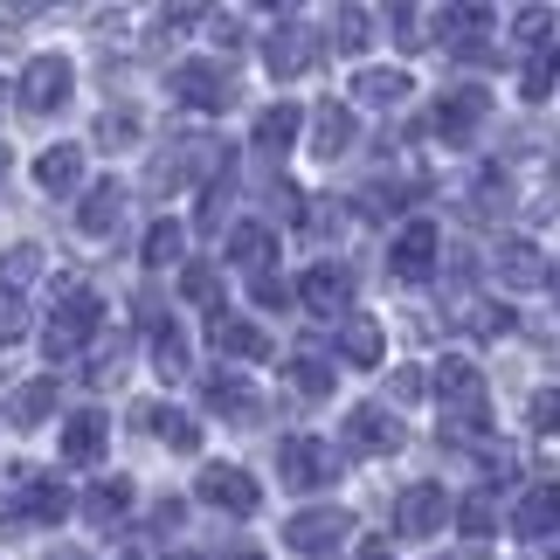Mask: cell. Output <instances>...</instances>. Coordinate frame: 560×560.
Returning a JSON list of instances; mask_svg holds the SVG:
<instances>
[{
    "label": "cell",
    "instance_id": "16",
    "mask_svg": "<svg viewBox=\"0 0 560 560\" xmlns=\"http://www.w3.org/2000/svg\"><path fill=\"white\" fill-rule=\"evenodd\" d=\"M381 353H387V332H381V318H368V312H347V326H339V360H347V368H381Z\"/></svg>",
    "mask_w": 560,
    "mask_h": 560
},
{
    "label": "cell",
    "instance_id": "45",
    "mask_svg": "<svg viewBox=\"0 0 560 560\" xmlns=\"http://www.w3.org/2000/svg\"><path fill=\"white\" fill-rule=\"evenodd\" d=\"M249 291L264 298V305H284V298H291V284H284V277H277V270H264V277H249Z\"/></svg>",
    "mask_w": 560,
    "mask_h": 560
},
{
    "label": "cell",
    "instance_id": "19",
    "mask_svg": "<svg viewBox=\"0 0 560 560\" xmlns=\"http://www.w3.org/2000/svg\"><path fill=\"white\" fill-rule=\"evenodd\" d=\"M208 408L229 416V422H256L264 416V395H256L243 374H208Z\"/></svg>",
    "mask_w": 560,
    "mask_h": 560
},
{
    "label": "cell",
    "instance_id": "48",
    "mask_svg": "<svg viewBox=\"0 0 560 560\" xmlns=\"http://www.w3.org/2000/svg\"><path fill=\"white\" fill-rule=\"evenodd\" d=\"M0 174H8V145H0Z\"/></svg>",
    "mask_w": 560,
    "mask_h": 560
},
{
    "label": "cell",
    "instance_id": "10",
    "mask_svg": "<svg viewBox=\"0 0 560 560\" xmlns=\"http://www.w3.org/2000/svg\"><path fill=\"white\" fill-rule=\"evenodd\" d=\"M401 443H408V429L387 416V408H368V401H360L353 416H347V450H353V457H395Z\"/></svg>",
    "mask_w": 560,
    "mask_h": 560
},
{
    "label": "cell",
    "instance_id": "46",
    "mask_svg": "<svg viewBox=\"0 0 560 560\" xmlns=\"http://www.w3.org/2000/svg\"><path fill=\"white\" fill-rule=\"evenodd\" d=\"M214 21V42H222V49H243V21L235 14H208Z\"/></svg>",
    "mask_w": 560,
    "mask_h": 560
},
{
    "label": "cell",
    "instance_id": "28",
    "mask_svg": "<svg viewBox=\"0 0 560 560\" xmlns=\"http://www.w3.org/2000/svg\"><path fill=\"white\" fill-rule=\"evenodd\" d=\"M553 77H560V56H553V42H533V49H526V62H520V97H526V104L553 97Z\"/></svg>",
    "mask_w": 560,
    "mask_h": 560
},
{
    "label": "cell",
    "instance_id": "2",
    "mask_svg": "<svg viewBox=\"0 0 560 560\" xmlns=\"http://www.w3.org/2000/svg\"><path fill=\"white\" fill-rule=\"evenodd\" d=\"M429 395L443 401V416L457 429H478V436H485L491 401H485V374L470 368V360H436V368H429Z\"/></svg>",
    "mask_w": 560,
    "mask_h": 560
},
{
    "label": "cell",
    "instance_id": "14",
    "mask_svg": "<svg viewBox=\"0 0 560 560\" xmlns=\"http://www.w3.org/2000/svg\"><path fill=\"white\" fill-rule=\"evenodd\" d=\"M104 450H112V422H104V408H77V416L62 422V464H97Z\"/></svg>",
    "mask_w": 560,
    "mask_h": 560
},
{
    "label": "cell",
    "instance_id": "6",
    "mask_svg": "<svg viewBox=\"0 0 560 560\" xmlns=\"http://www.w3.org/2000/svg\"><path fill=\"white\" fill-rule=\"evenodd\" d=\"M298 305L312 318H347L353 312V270L347 264H312L298 277Z\"/></svg>",
    "mask_w": 560,
    "mask_h": 560
},
{
    "label": "cell",
    "instance_id": "24",
    "mask_svg": "<svg viewBox=\"0 0 560 560\" xmlns=\"http://www.w3.org/2000/svg\"><path fill=\"white\" fill-rule=\"evenodd\" d=\"M139 429H153V436L166 443V450H180V457H194L201 450V429H194L180 408H166V401H153V408H139Z\"/></svg>",
    "mask_w": 560,
    "mask_h": 560
},
{
    "label": "cell",
    "instance_id": "50",
    "mask_svg": "<svg viewBox=\"0 0 560 560\" xmlns=\"http://www.w3.org/2000/svg\"><path fill=\"white\" fill-rule=\"evenodd\" d=\"M174 560H201V553H174Z\"/></svg>",
    "mask_w": 560,
    "mask_h": 560
},
{
    "label": "cell",
    "instance_id": "1",
    "mask_svg": "<svg viewBox=\"0 0 560 560\" xmlns=\"http://www.w3.org/2000/svg\"><path fill=\"white\" fill-rule=\"evenodd\" d=\"M97 332H104V298L91 284H62L49 326H42V353H49V360H77V353H91Z\"/></svg>",
    "mask_w": 560,
    "mask_h": 560
},
{
    "label": "cell",
    "instance_id": "32",
    "mask_svg": "<svg viewBox=\"0 0 560 560\" xmlns=\"http://www.w3.org/2000/svg\"><path fill=\"white\" fill-rule=\"evenodd\" d=\"M298 132H305V112H298V104H270V112L256 118V145H264V153H284Z\"/></svg>",
    "mask_w": 560,
    "mask_h": 560
},
{
    "label": "cell",
    "instance_id": "5",
    "mask_svg": "<svg viewBox=\"0 0 560 560\" xmlns=\"http://www.w3.org/2000/svg\"><path fill=\"white\" fill-rule=\"evenodd\" d=\"M277 464H284V485L291 491H326L339 478V450L318 443V436H291L284 450H277Z\"/></svg>",
    "mask_w": 560,
    "mask_h": 560
},
{
    "label": "cell",
    "instance_id": "49",
    "mask_svg": "<svg viewBox=\"0 0 560 560\" xmlns=\"http://www.w3.org/2000/svg\"><path fill=\"white\" fill-rule=\"evenodd\" d=\"M235 560H264V553H235Z\"/></svg>",
    "mask_w": 560,
    "mask_h": 560
},
{
    "label": "cell",
    "instance_id": "3",
    "mask_svg": "<svg viewBox=\"0 0 560 560\" xmlns=\"http://www.w3.org/2000/svg\"><path fill=\"white\" fill-rule=\"evenodd\" d=\"M166 91H174L187 112H229L235 77H229V62H180V70L166 77Z\"/></svg>",
    "mask_w": 560,
    "mask_h": 560
},
{
    "label": "cell",
    "instance_id": "23",
    "mask_svg": "<svg viewBox=\"0 0 560 560\" xmlns=\"http://www.w3.org/2000/svg\"><path fill=\"white\" fill-rule=\"evenodd\" d=\"M118 214H125V180H97L91 194H83V208H77V229L83 235H112Z\"/></svg>",
    "mask_w": 560,
    "mask_h": 560
},
{
    "label": "cell",
    "instance_id": "18",
    "mask_svg": "<svg viewBox=\"0 0 560 560\" xmlns=\"http://www.w3.org/2000/svg\"><path fill=\"white\" fill-rule=\"evenodd\" d=\"M478 125H485V91H478V83H457V91L436 104V132L443 139H470Z\"/></svg>",
    "mask_w": 560,
    "mask_h": 560
},
{
    "label": "cell",
    "instance_id": "47",
    "mask_svg": "<svg viewBox=\"0 0 560 560\" xmlns=\"http://www.w3.org/2000/svg\"><path fill=\"white\" fill-rule=\"evenodd\" d=\"M360 560H387V547H368V553H360Z\"/></svg>",
    "mask_w": 560,
    "mask_h": 560
},
{
    "label": "cell",
    "instance_id": "21",
    "mask_svg": "<svg viewBox=\"0 0 560 560\" xmlns=\"http://www.w3.org/2000/svg\"><path fill=\"white\" fill-rule=\"evenodd\" d=\"M347 145H353V112H347L339 97H326V104L312 112V153H318V160H339Z\"/></svg>",
    "mask_w": 560,
    "mask_h": 560
},
{
    "label": "cell",
    "instance_id": "8",
    "mask_svg": "<svg viewBox=\"0 0 560 560\" xmlns=\"http://www.w3.org/2000/svg\"><path fill=\"white\" fill-rule=\"evenodd\" d=\"M450 526V491L443 485H408L395 499V533L401 540H429V533Z\"/></svg>",
    "mask_w": 560,
    "mask_h": 560
},
{
    "label": "cell",
    "instance_id": "44",
    "mask_svg": "<svg viewBox=\"0 0 560 560\" xmlns=\"http://www.w3.org/2000/svg\"><path fill=\"white\" fill-rule=\"evenodd\" d=\"M387 387H395V401H416V395H429V374H422V368H401Z\"/></svg>",
    "mask_w": 560,
    "mask_h": 560
},
{
    "label": "cell",
    "instance_id": "31",
    "mask_svg": "<svg viewBox=\"0 0 560 560\" xmlns=\"http://www.w3.org/2000/svg\"><path fill=\"white\" fill-rule=\"evenodd\" d=\"M284 381H291V395L298 401H332V368H326V360H312V353H298L291 360V368H284Z\"/></svg>",
    "mask_w": 560,
    "mask_h": 560
},
{
    "label": "cell",
    "instance_id": "12",
    "mask_svg": "<svg viewBox=\"0 0 560 560\" xmlns=\"http://www.w3.org/2000/svg\"><path fill=\"white\" fill-rule=\"evenodd\" d=\"M201 499H208V505H222V512H235V520H249V512L264 505V491H256L249 470H235V464H208V470H201Z\"/></svg>",
    "mask_w": 560,
    "mask_h": 560
},
{
    "label": "cell",
    "instance_id": "42",
    "mask_svg": "<svg viewBox=\"0 0 560 560\" xmlns=\"http://www.w3.org/2000/svg\"><path fill=\"white\" fill-rule=\"evenodd\" d=\"M457 526L470 533V540H485V533H491V499H478V491H470V499L457 505Z\"/></svg>",
    "mask_w": 560,
    "mask_h": 560
},
{
    "label": "cell",
    "instance_id": "41",
    "mask_svg": "<svg viewBox=\"0 0 560 560\" xmlns=\"http://www.w3.org/2000/svg\"><path fill=\"white\" fill-rule=\"evenodd\" d=\"M229 194H235V166L222 180H208V194H201V229H222L229 222Z\"/></svg>",
    "mask_w": 560,
    "mask_h": 560
},
{
    "label": "cell",
    "instance_id": "15",
    "mask_svg": "<svg viewBox=\"0 0 560 560\" xmlns=\"http://www.w3.org/2000/svg\"><path fill=\"white\" fill-rule=\"evenodd\" d=\"M208 339H214V353H229V360H270V332L264 326H249V318H208Z\"/></svg>",
    "mask_w": 560,
    "mask_h": 560
},
{
    "label": "cell",
    "instance_id": "40",
    "mask_svg": "<svg viewBox=\"0 0 560 560\" xmlns=\"http://www.w3.org/2000/svg\"><path fill=\"white\" fill-rule=\"evenodd\" d=\"M526 422H533V436H560V387L526 395Z\"/></svg>",
    "mask_w": 560,
    "mask_h": 560
},
{
    "label": "cell",
    "instance_id": "36",
    "mask_svg": "<svg viewBox=\"0 0 560 560\" xmlns=\"http://www.w3.org/2000/svg\"><path fill=\"white\" fill-rule=\"evenodd\" d=\"M457 326L464 332H512V312L505 305H491V298H457Z\"/></svg>",
    "mask_w": 560,
    "mask_h": 560
},
{
    "label": "cell",
    "instance_id": "27",
    "mask_svg": "<svg viewBox=\"0 0 560 560\" xmlns=\"http://www.w3.org/2000/svg\"><path fill=\"white\" fill-rule=\"evenodd\" d=\"M56 416V381H21L14 395H8V422L14 429H35V422H49Z\"/></svg>",
    "mask_w": 560,
    "mask_h": 560
},
{
    "label": "cell",
    "instance_id": "37",
    "mask_svg": "<svg viewBox=\"0 0 560 560\" xmlns=\"http://www.w3.org/2000/svg\"><path fill=\"white\" fill-rule=\"evenodd\" d=\"M83 360H91L83 374H91L97 387H112V381L125 374V339H118V332H97V339H91V353H83Z\"/></svg>",
    "mask_w": 560,
    "mask_h": 560
},
{
    "label": "cell",
    "instance_id": "51",
    "mask_svg": "<svg viewBox=\"0 0 560 560\" xmlns=\"http://www.w3.org/2000/svg\"><path fill=\"white\" fill-rule=\"evenodd\" d=\"M553 284H560V277H553Z\"/></svg>",
    "mask_w": 560,
    "mask_h": 560
},
{
    "label": "cell",
    "instance_id": "38",
    "mask_svg": "<svg viewBox=\"0 0 560 560\" xmlns=\"http://www.w3.org/2000/svg\"><path fill=\"white\" fill-rule=\"evenodd\" d=\"M180 249H187V229L180 222H153V229H145V264H153V270L180 264Z\"/></svg>",
    "mask_w": 560,
    "mask_h": 560
},
{
    "label": "cell",
    "instance_id": "17",
    "mask_svg": "<svg viewBox=\"0 0 560 560\" xmlns=\"http://www.w3.org/2000/svg\"><path fill=\"white\" fill-rule=\"evenodd\" d=\"M512 526L526 533V540H553L560 533V485H533L520 505H512Z\"/></svg>",
    "mask_w": 560,
    "mask_h": 560
},
{
    "label": "cell",
    "instance_id": "43",
    "mask_svg": "<svg viewBox=\"0 0 560 560\" xmlns=\"http://www.w3.org/2000/svg\"><path fill=\"white\" fill-rule=\"evenodd\" d=\"M387 21L401 28V35H395L401 49H422V42H429V35H422V14H416V8H387Z\"/></svg>",
    "mask_w": 560,
    "mask_h": 560
},
{
    "label": "cell",
    "instance_id": "9",
    "mask_svg": "<svg viewBox=\"0 0 560 560\" xmlns=\"http://www.w3.org/2000/svg\"><path fill=\"white\" fill-rule=\"evenodd\" d=\"M436 264H443V235H436V222H408V229L395 235V256H387V270H395L401 284H422V277H436Z\"/></svg>",
    "mask_w": 560,
    "mask_h": 560
},
{
    "label": "cell",
    "instance_id": "11",
    "mask_svg": "<svg viewBox=\"0 0 560 560\" xmlns=\"http://www.w3.org/2000/svg\"><path fill=\"white\" fill-rule=\"evenodd\" d=\"M312 56H318V42H312V28L305 21H277V28L264 35V62H270V77H305L312 70Z\"/></svg>",
    "mask_w": 560,
    "mask_h": 560
},
{
    "label": "cell",
    "instance_id": "30",
    "mask_svg": "<svg viewBox=\"0 0 560 560\" xmlns=\"http://www.w3.org/2000/svg\"><path fill=\"white\" fill-rule=\"evenodd\" d=\"M153 374L160 381H187V332L174 326V318L153 326Z\"/></svg>",
    "mask_w": 560,
    "mask_h": 560
},
{
    "label": "cell",
    "instance_id": "35",
    "mask_svg": "<svg viewBox=\"0 0 560 560\" xmlns=\"http://www.w3.org/2000/svg\"><path fill=\"white\" fill-rule=\"evenodd\" d=\"M180 298L222 318V277H214V264H187V270H180Z\"/></svg>",
    "mask_w": 560,
    "mask_h": 560
},
{
    "label": "cell",
    "instance_id": "4",
    "mask_svg": "<svg viewBox=\"0 0 560 560\" xmlns=\"http://www.w3.org/2000/svg\"><path fill=\"white\" fill-rule=\"evenodd\" d=\"M70 83H77V70H70V56H35L28 70H21V112H35V118H49V112H62L70 104Z\"/></svg>",
    "mask_w": 560,
    "mask_h": 560
},
{
    "label": "cell",
    "instance_id": "39",
    "mask_svg": "<svg viewBox=\"0 0 560 560\" xmlns=\"http://www.w3.org/2000/svg\"><path fill=\"white\" fill-rule=\"evenodd\" d=\"M332 42H339V49H347V56H360V49H368V42H374V14L368 8H339V21H332Z\"/></svg>",
    "mask_w": 560,
    "mask_h": 560
},
{
    "label": "cell",
    "instance_id": "7",
    "mask_svg": "<svg viewBox=\"0 0 560 560\" xmlns=\"http://www.w3.org/2000/svg\"><path fill=\"white\" fill-rule=\"evenodd\" d=\"M347 533H353V512H339V505H312V512H298V520L284 526V540H291V553L318 560V553L347 547Z\"/></svg>",
    "mask_w": 560,
    "mask_h": 560
},
{
    "label": "cell",
    "instance_id": "25",
    "mask_svg": "<svg viewBox=\"0 0 560 560\" xmlns=\"http://www.w3.org/2000/svg\"><path fill=\"white\" fill-rule=\"evenodd\" d=\"M35 187L77 194V187H83V145H49V153L35 160Z\"/></svg>",
    "mask_w": 560,
    "mask_h": 560
},
{
    "label": "cell",
    "instance_id": "29",
    "mask_svg": "<svg viewBox=\"0 0 560 560\" xmlns=\"http://www.w3.org/2000/svg\"><path fill=\"white\" fill-rule=\"evenodd\" d=\"M408 97V77L401 70H360L353 77V104H374V112H395Z\"/></svg>",
    "mask_w": 560,
    "mask_h": 560
},
{
    "label": "cell",
    "instance_id": "33",
    "mask_svg": "<svg viewBox=\"0 0 560 560\" xmlns=\"http://www.w3.org/2000/svg\"><path fill=\"white\" fill-rule=\"evenodd\" d=\"M42 277V249L35 243H14L8 256H0V298H21Z\"/></svg>",
    "mask_w": 560,
    "mask_h": 560
},
{
    "label": "cell",
    "instance_id": "34",
    "mask_svg": "<svg viewBox=\"0 0 560 560\" xmlns=\"http://www.w3.org/2000/svg\"><path fill=\"white\" fill-rule=\"evenodd\" d=\"M139 132H145V118L132 112V104H112V112L97 118V145H104V153H125Z\"/></svg>",
    "mask_w": 560,
    "mask_h": 560
},
{
    "label": "cell",
    "instance_id": "26",
    "mask_svg": "<svg viewBox=\"0 0 560 560\" xmlns=\"http://www.w3.org/2000/svg\"><path fill=\"white\" fill-rule=\"evenodd\" d=\"M125 512H132V485L125 478H97L91 491H83V520L91 526H118Z\"/></svg>",
    "mask_w": 560,
    "mask_h": 560
},
{
    "label": "cell",
    "instance_id": "13",
    "mask_svg": "<svg viewBox=\"0 0 560 560\" xmlns=\"http://www.w3.org/2000/svg\"><path fill=\"white\" fill-rule=\"evenodd\" d=\"M14 520H35V526H56V520H70V485H62V478H42V470H21Z\"/></svg>",
    "mask_w": 560,
    "mask_h": 560
},
{
    "label": "cell",
    "instance_id": "20",
    "mask_svg": "<svg viewBox=\"0 0 560 560\" xmlns=\"http://www.w3.org/2000/svg\"><path fill=\"white\" fill-rule=\"evenodd\" d=\"M491 270H499L512 291H533V284H547V277H553V264H547V256L533 249V243H499V256H491Z\"/></svg>",
    "mask_w": 560,
    "mask_h": 560
},
{
    "label": "cell",
    "instance_id": "22",
    "mask_svg": "<svg viewBox=\"0 0 560 560\" xmlns=\"http://www.w3.org/2000/svg\"><path fill=\"white\" fill-rule=\"evenodd\" d=\"M229 256H235L249 277H264V270H277V235H270L264 222H235V229H229Z\"/></svg>",
    "mask_w": 560,
    "mask_h": 560
}]
</instances>
